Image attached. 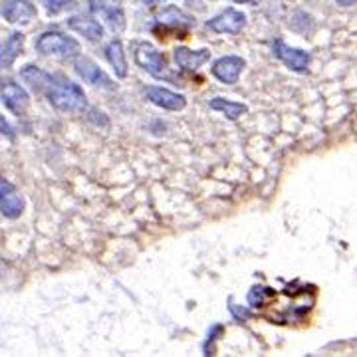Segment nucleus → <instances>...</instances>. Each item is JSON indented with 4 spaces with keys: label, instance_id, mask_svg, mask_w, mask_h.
<instances>
[{
    "label": "nucleus",
    "instance_id": "nucleus-1",
    "mask_svg": "<svg viewBox=\"0 0 357 357\" xmlns=\"http://www.w3.org/2000/svg\"><path fill=\"white\" fill-rule=\"evenodd\" d=\"M315 288L310 284L292 282L284 290H274L266 304L260 308L262 315L272 324H300L315 306Z\"/></svg>",
    "mask_w": 357,
    "mask_h": 357
},
{
    "label": "nucleus",
    "instance_id": "nucleus-2",
    "mask_svg": "<svg viewBox=\"0 0 357 357\" xmlns=\"http://www.w3.org/2000/svg\"><path fill=\"white\" fill-rule=\"evenodd\" d=\"M44 95L56 109L66 111V113H80V111H84L88 107V100H86L84 89L74 82L58 77V75H52Z\"/></svg>",
    "mask_w": 357,
    "mask_h": 357
},
{
    "label": "nucleus",
    "instance_id": "nucleus-3",
    "mask_svg": "<svg viewBox=\"0 0 357 357\" xmlns=\"http://www.w3.org/2000/svg\"><path fill=\"white\" fill-rule=\"evenodd\" d=\"M36 50L44 56H56L62 60H72L80 56V44L74 38L62 32H44L36 40Z\"/></svg>",
    "mask_w": 357,
    "mask_h": 357
},
{
    "label": "nucleus",
    "instance_id": "nucleus-4",
    "mask_svg": "<svg viewBox=\"0 0 357 357\" xmlns=\"http://www.w3.org/2000/svg\"><path fill=\"white\" fill-rule=\"evenodd\" d=\"M135 62H137L139 68H143L153 77L175 82V75L169 72V66H167L163 56L147 42H139L135 46Z\"/></svg>",
    "mask_w": 357,
    "mask_h": 357
},
{
    "label": "nucleus",
    "instance_id": "nucleus-5",
    "mask_svg": "<svg viewBox=\"0 0 357 357\" xmlns=\"http://www.w3.org/2000/svg\"><path fill=\"white\" fill-rule=\"evenodd\" d=\"M89 8L95 16H100L113 32L125 30V15L116 0H89Z\"/></svg>",
    "mask_w": 357,
    "mask_h": 357
},
{
    "label": "nucleus",
    "instance_id": "nucleus-6",
    "mask_svg": "<svg viewBox=\"0 0 357 357\" xmlns=\"http://www.w3.org/2000/svg\"><path fill=\"white\" fill-rule=\"evenodd\" d=\"M274 50V56L280 60L282 64H286L290 70H294L298 74H304L308 72V66H310V54L304 52V50H298V48H290L286 46L282 40H276L272 44Z\"/></svg>",
    "mask_w": 357,
    "mask_h": 357
},
{
    "label": "nucleus",
    "instance_id": "nucleus-7",
    "mask_svg": "<svg viewBox=\"0 0 357 357\" xmlns=\"http://www.w3.org/2000/svg\"><path fill=\"white\" fill-rule=\"evenodd\" d=\"M74 68L75 72H77V75H80L86 84H91V86H95V88L104 89L116 88V84L111 82V77L105 74L104 70L89 58H77L75 60Z\"/></svg>",
    "mask_w": 357,
    "mask_h": 357
},
{
    "label": "nucleus",
    "instance_id": "nucleus-8",
    "mask_svg": "<svg viewBox=\"0 0 357 357\" xmlns=\"http://www.w3.org/2000/svg\"><path fill=\"white\" fill-rule=\"evenodd\" d=\"M246 26V16L235 8H226L224 12L208 20V28L217 34H240Z\"/></svg>",
    "mask_w": 357,
    "mask_h": 357
},
{
    "label": "nucleus",
    "instance_id": "nucleus-9",
    "mask_svg": "<svg viewBox=\"0 0 357 357\" xmlns=\"http://www.w3.org/2000/svg\"><path fill=\"white\" fill-rule=\"evenodd\" d=\"M0 208L6 219H18L24 210V199L8 178L0 181Z\"/></svg>",
    "mask_w": 357,
    "mask_h": 357
},
{
    "label": "nucleus",
    "instance_id": "nucleus-10",
    "mask_svg": "<svg viewBox=\"0 0 357 357\" xmlns=\"http://www.w3.org/2000/svg\"><path fill=\"white\" fill-rule=\"evenodd\" d=\"M244 66L246 62L240 56H223L212 64V75L226 86H232L238 82Z\"/></svg>",
    "mask_w": 357,
    "mask_h": 357
},
{
    "label": "nucleus",
    "instance_id": "nucleus-11",
    "mask_svg": "<svg viewBox=\"0 0 357 357\" xmlns=\"http://www.w3.org/2000/svg\"><path fill=\"white\" fill-rule=\"evenodd\" d=\"M2 104L16 116H22L28 109L30 98L24 88H20L12 80H4L2 82Z\"/></svg>",
    "mask_w": 357,
    "mask_h": 357
},
{
    "label": "nucleus",
    "instance_id": "nucleus-12",
    "mask_svg": "<svg viewBox=\"0 0 357 357\" xmlns=\"http://www.w3.org/2000/svg\"><path fill=\"white\" fill-rule=\"evenodd\" d=\"M145 95H147V100L151 104L157 105V107H163V109H169V111H178V109H183L187 105L185 95L175 93L171 89L159 88V86H149V88H145Z\"/></svg>",
    "mask_w": 357,
    "mask_h": 357
},
{
    "label": "nucleus",
    "instance_id": "nucleus-13",
    "mask_svg": "<svg viewBox=\"0 0 357 357\" xmlns=\"http://www.w3.org/2000/svg\"><path fill=\"white\" fill-rule=\"evenodd\" d=\"M2 16L12 22V24H28L30 20L36 16V8L30 4L28 0H8L2 6Z\"/></svg>",
    "mask_w": 357,
    "mask_h": 357
},
{
    "label": "nucleus",
    "instance_id": "nucleus-14",
    "mask_svg": "<svg viewBox=\"0 0 357 357\" xmlns=\"http://www.w3.org/2000/svg\"><path fill=\"white\" fill-rule=\"evenodd\" d=\"M175 62L181 70H187V72H193V70H199L205 62H208L210 58V52L208 50H189L185 46H178L175 48Z\"/></svg>",
    "mask_w": 357,
    "mask_h": 357
},
{
    "label": "nucleus",
    "instance_id": "nucleus-15",
    "mask_svg": "<svg viewBox=\"0 0 357 357\" xmlns=\"http://www.w3.org/2000/svg\"><path fill=\"white\" fill-rule=\"evenodd\" d=\"M68 26L75 30L77 34L86 36L89 42H100L104 38V26L100 22L88 18V16H72L68 20Z\"/></svg>",
    "mask_w": 357,
    "mask_h": 357
},
{
    "label": "nucleus",
    "instance_id": "nucleus-16",
    "mask_svg": "<svg viewBox=\"0 0 357 357\" xmlns=\"http://www.w3.org/2000/svg\"><path fill=\"white\" fill-rule=\"evenodd\" d=\"M157 24H161L163 28H173L185 32V30L193 26V18L189 15H185L183 10H178L177 6H167L163 12L157 16Z\"/></svg>",
    "mask_w": 357,
    "mask_h": 357
},
{
    "label": "nucleus",
    "instance_id": "nucleus-17",
    "mask_svg": "<svg viewBox=\"0 0 357 357\" xmlns=\"http://www.w3.org/2000/svg\"><path fill=\"white\" fill-rule=\"evenodd\" d=\"M20 77H22L36 93H44L46 88H48V84H50V80H52V74H48V72H44V70L38 68V66H26V68H22Z\"/></svg>",
    "mask_w": 357,
    "mask_h": 357
},
{
    "label": "nucleus",
    "instance_id": "nucleus-18",
    "mask_svg": "<svg viewBox=\"0 0 357 357\" xmlns=\"http://www.w3.org/2000/svg\"><path fill=\"white\" fill-rule=\"evenodd\" d=\"M105 58L111 64L113 72L118 77H125L127 75V62H125V52H123V44L119 40H113L105 46Z\"/></svg>",
    "mask_w": 357,
    "mask_h": 357
},
{
    "label": "nucleus",
    "instance_id": "nucleus-19",
    "mask_svg": "<svg viewBox=\"0 0 357 357\" xmlns=\"http://www.w3.org/2000/svg\"><path fill=\"white\" fill-rule=\"evenodd\" d=\"M24 46V34L22 32H12L6 42L2 44V68H10L15 60L20 56Z\"/></svg>",
    "mask_w": 357,
    "mask_h": 357
},
{
    "label": "nucleus",
    "instance_id": "nucleus-20",
    "mask_svg": "<svg viewBox=\"0 0 357 357\" xmlns=\"http://www.w3.org/2000/svg\"><path fill=\"white\" fill-rule=\"evenodd\" d=\"M210 109L214 111H221L224 118H228L230 121H235L240 116H244L248 111V107L244 104H238V102H230V100H224V98H214L210 100Z\"/></svg>",
    "mask_w": 357,
    "mask_h": 357
},
{
    "label": "nucleus",
    "instance_id": "nucleus-21",
    "mask_svg": "<svg viewBox=\"0 0 357 357\" xmlns=\"http://www.w3.org/2000/svg\"><path fill=\"white\" fill-rule=\"evenodd\" d=\"M272 288H266V286H253V290L248 292V304L250 308H262L266 304L270 296H272Z\"/></svg>",
    "mask_w": 357,
    "mask_h": 357
},
{
    "label": "nucleus",
    "instance_id": "nucleus-22",
    "mask_svg": "<svg viewBox=\"0 0 357 357\" xmlns=\"http://www.w3.org/2000/svg\"><path fill=\"white\" fill-rule=\"evenodd\" d=\"M44 4V8L50 15H60V12H66V10H74L77 6L75 0H40Z\"/></svg>",
    "mask_w": 357,
    "mask_h": 357
},
{
    "label": "nucleus",
    "instance_id": "nucleus-23",
    "mask_svg": "<svg viewBox=\"0 0 357 357\" xmlns=\"http://www.w3.org/2000/svg\"><path fill=\"white\" fill-rule=\"evenodd\" d=\"M228 308H230V312H232V315H235L237 320H250V318H253V313L248 312L246 308H238L232 298L228 300Z\"/></svg>",
    "mask_w": 357,
    "mask_h": 357
},
{
    "label": "nucleus",
    "instance_id": "nucleus-24",
    "mask_svg": "<svg viewBox=\"0 0 357 357\" xmlns=\"http://www.w3.org/2000/svg\"><path fill=\"white\" fill-rule=\"evenodd\" d=\"M2 134H6L8 137H12V131H10V125L6 123V119L2 118Z\"/></svg>",
    "mask_w": 357,
    "mask_h": 357
},
{
    "label": "nucleus",
    "instance_id": "nucleus-25",
    "mask_svg": "<svg viewBox=\"0 0 357 357\" xmlns=\"http://www.w3.org/2000/svg\"><path fill=\"white\" fill-rule=\"evenodd\" d=\"M338 4H343V6H349V4H354L356 0H336Z\"/></svg>",
    "mask_w": 357,
    "mask_h": 357
},
{
    "label": "nucleus",
    "instance_id": "nucleus-26",
    "mask_svg": "<svg viewBox=\"0 0 357 357\" xmlns=\"http://www.w3.org/2000/svg\"><path fill=\"white\" fill-rule=\"evenodd\" d=\"M237 2H242V4H246V2L248 4H258V0H237Z\"/></svg>",
    "mask_w": 357,
    "mask_h": 357
},
{
    "label": "nucleus",
    "instance_id": "nucleus-27",
    "mask_svg": "<svg viewBox=\"0 0 357 357\" xmlns=\"http://www.w3.org/2000/svg\"><path fill=\"white\" fill-rule=\"evenodd\" d=\"M143 4H157V2H161V0H141Z\"/></svg>",
    "mask_w": 357,
    "mask_h": 357
}]
</instances>
